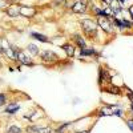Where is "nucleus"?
I'll use <instances>...</instances> for the list:
<instances>
[{
	"label": "nucleus",
	"mask_w": 133,
	"mask_h": 133,
	"mask_svg": "<svg viewBox=\"0 0 133 133\" xmlns=\"http://www.w3.org/2000/svg\"><path fill=\"white\" fill-rule=\"evenodd\" d=\"M36 14V9L32 7H20V15L25 16V17H31Z\"/></svg>",
	"instance_id": "7"
},
{
	"label": "nucleus",
	"mask_w": 133,
	"mask_h": 133,
	"mask_svg": "<svg viewBox=\"0 0 133 133\" xmlns=\"http://www.w3.org/2000/svg\"><path fill=\"white\" fill-rule=\"evenodd\" d=\"M31 36H32L33 39H36V40L41 41V43H48V41H49V39H48L47 36L41 35V33H37V32H32V33H31Z\"/></svg>",
	"instance_id": "14"
},
{
	"label": "nucleus",
	"mask_w": 133,
	"mask_h": 133,
	"mask_svg": "<svg viewBox=\"0 0 133 133\" xmlns=\"http://www.w3.org/2000/svg\"><path fill=\"white\" fill-rule=\"evenodd\" d=\"M16 63H19L20 65H25V66H33L35 65V61H33V59L29 55H27L24 51L17 49V48H16Z\"/></svg>",
	"instance_id": "3"
},
{
	"label": "nucleus",
	"mask_w": 133,
	"mask_h": 133,
	"mask_svg": "<svg viewBox=\"0 0 133 133\" xmlns=\"http://www.w3.org/2000/svg\"><path fill=\"white\" fill-rule=\"evenodd\" d=\"M27 51L32 55V56H39V55H40V48L36 45V44H28V45H27Z\"/></svg>",
	"instance_id": "12"
},
{
	"label": "nucleus",
	"mask_w": 133,
	"mask_h": 133,
	"mask_svg": "<svg viewBox=\"0 0 133 133\" xmlns=\"http://www.w3.org/2000/svg\"><path fill=\"white\" fill-rule=\"evenodd\" d=\"M21 105L19 101H15V100H9V101L5 104V107L3 108V113L4 115H8V116H14L16 115L19 110H20Z\"/></svg>",
	"instance_id": "5"
},
{
	"label": "nucleus",
	"mask_w": 133,
	"mask_h": 133,
	"mask_svg": "<svg viewBox=\"0 0 133 133\" xmlns=\"http://www.w3.org/2000/svg\"><path fill=\"white\" fill-rule=\"evenodd\" d=\"M73 133H88V130H81V132L79 130V132H73Z\"/></svg>",
	"instance_id": "18"
},
{
	"label": "nucleus",
	"mask_w": 133,
	"mask_h": 133,
	"mask_svg": "<svg viewBox=\"0 0 133 133\" xmlns=\"http://www.w3.org/2000/svg\"><path fill=\"white\" fill-rule=\"evenodd\" d=\"M98 27H101L108 33L113 32V24L109 21L108 16H98Z\"/></svg>",
	"instance_id": "6"
},
{
	"label": "nucleus",
	"mask_w": 133,
	"mask_h": 133,
	"mask_svg": "<svg viewBox=\"0 0 133 133\" xmlns=\"http://www.w3.org/2000/svg\"><path fill=\"white\" fill-rule=\"evenodd\" d=\"M7 15L8 16H11V17H16V16H19L20 15V7H17V5H12V7H9L7 11Z\"/></svg>",
	"instance_id": "10"
},
{
	"label": "nucleus",
	"mask_w": 133,
	"mask_h": 133,
	"mask_svg": "<svg viewBox=\"0 0 133 133\" xmlns=\"http://www.w3.org/2000/svg\"><path fill=\"white\" fill-rule=\"evenodd\" d=\"M85 9H87L85 4H84V3H80V2H77V3H75V4L72 5V11H73V12H77V14L85 12Z\"/></svg>",
	"instance_id": "13"
},
{
	"label": "nucleus",
	"mask_w": 133,
	"mask_h": 133,
	"mask_svg": "<svg viewBox=\"0 0 133 133\" xmlns=\"http://www.w3.org/2000/svg\"><path fill=\"white\" fill-rule=\"evenodd\" d=\"M8 101H9V100H8V95L5 92H0V108H4Z\"/></svg>",
	"instance_id": "16"
},
{
	"label": "nucleus",
	"mask_w": 133,
	"mask_h": 133,
	"mask_svg": "<svg viewBox=\"0 0 133 133\" xmlns=\"http://www.w3.org/2000/svg\"><path fill=\"white\" fill-rule=\"evenodd\" d=\"M75 41H76V44H77V47H79L80 49H84V48H87V44H85V40L81 37V36H75Z\"/></svg>",
	"instance_id": "15"
},
{
	"label": "nucleus",
	"mask_w": 133,
	"mask_h": 133,
	"mask_svg": "<svg viewBox=\"0 0 133 133\" xmlns=\"http://www.w3.org/2000/svg\"><path fill=\"white\" fill-rule=\"evenodd\" d=\"M4 133H25V132H24L23 128L19 127V125H16V124H9V125L7 127V129H5Z\"/></svg>",
	"instance_id": "9"
},
{
	"label": "nucleus",
	"mask_w": 133,
	"mask_h": 133,
	"mask_svg": "<svg viewBox=\"0 0 133 133\" xmlns=\"http://www.w3.org/2000/svg\"><path fill=\"white\" fill-rule=\"evenodd\" d=\"M63 49L65 52V55L68 57H73L75 56V52H76V47L73 45V44H65V45H63Z\"/></svg>",
	"instance_id": "8"
},
{
	"label": "nucleus",
	"mask_w": 133,
	"mask_h": 133,
	"mask_svg": "<svg viewBox=\"0 0 133 133\" xmlns=\"http://www.w3.org/2000/svg\"><path fill=\"white\" fill-rule=\"evenodd\" d=\"M40 61L45 65H49V66H53L55 64H57L60 61L59 56L53 51H49V49H44V51H40Z\"/></svg>",
	"instance_id": "1"
},
{
	"label": "nucleus",
	"mask_w": 133,
	"mask_h": 133,
	"mask_svg": "<svg viewBox=\"0 0 133 133\" xmlns=\"http://www.w3.org/2000/svg\"><path fill=\"white\" fill-rule=\"evenodd\" d=\"M130 14H132V16H133V7L130 8Z\"/></svg>",
	"instance_id": "19"
},
{
	"label": "nucleus",
	"mask_w": 133,
	"mask_h": 133,
	"mask_svg": "<svg viewBox=\"0 0 133 133\" xmlns=\"http://www.w3.org/2000/svg\"><path fill=\"white\" fill-rule=\"evenodd\" d=\"M24 132L25 133H55V129L51 127H41L37 124H31L25 127Z\"/></svg>",
	"instance_id": "4"
},
{
	"label": "nucleus",
	"mask_w": 133,
	"mask_h": 133,
	"mask_svg": "<svg viewBox=\"0 0 133 133\" xmlns=\"http://www.w3.org/2000/svg\"><path fill=\"white\" fill-rule=\"evenodd\" d=\"M127 124H128V127L130 128V130L133 132V118H129V120H127Z\"/></svg>",
	"instance_id": "17"
},
{
	"label": "nucleus",
	"mask_w": 133,
	"mask_h": 133,
	"mask_svg": "<svg viewBox=\"0 0 133 133\" xmlns=\"http://www.w3.org/2000/svg\"><path fill=\"white\" fill-rule=\"evenodd\" d=\"M100 116H113V108L112 107H101L98 109Z\"/></svg>",
	"instance_id": "11"
},
{
	"label": "nucleus",
	"mask_w": 133,
	"mask_h": 133,
	"mask_svg": "<svg viewBox=\"0 0 133 133\" xmlns=\"http://www.w3.org/2000/svg\"><path fill=\"white\" fill-rule=\"evenodd\" d=\"M81 27H83V31L85 32V35L88 37H95L96 36V32H97V25L93 23L91 19H83L81 20Z\"/></svg>",
	"instance_id": "2"
}]
</instances>
